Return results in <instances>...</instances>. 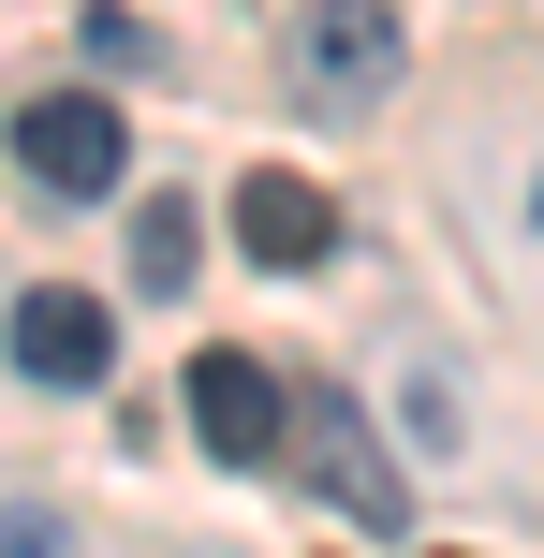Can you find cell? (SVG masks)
Masks as SVG:
<instances>
[{"mask_svg":"<svg viewBox=\"0 0 544 558\" xmlns=\"http://www.w3.org/2000/svg\"><path fill=\"white\" fill-rule=\"evenodd\" d=\"M398 15L383 0H310L294 15V104H324V118H368L383 88H398Z\"/></svg>","mask_w":544,"mask_h":558,"instance_id":"6da1fadb","label":"cell"},{"mask_svg":"<svg viewBox=\"0 0 544 558\" xmlns=\"http://www.w3.org/2000/svg\"><path fill=\"white\" fill-rule=\"evenodd\" d=\"M192 426H206V456L221 471H280V441H294V397H280V367L265 353H192Z\"/></svg>","mask_w":544,"mask_h":558,"instance_id":"7a4b0ae2","label":"cell"},{"mask_svg":"<svg viewBox=\"0 0 544 558\" xmlns=\"http://www.w3.org/2000/svg\"><path fill=\"white\" fill-rule=\"evenodd\" d=\"M88 59H104V74H147V29H133V15L104 0V15H88Z\"/></svg>","mask_w":544,"mask_h":558,"instance_id":"ba28073f","label":"cell"},{"mask_svg":"<svg viewBox=\"0 0 544 558\" xmlns=\"http://www.w3.org/2000/svg\"><path fill=\"white\" fill-rule=\"evenodd\" d=\"M235 235H251V265H265V279H294V265L339 251V192L265 162V177H235Z\"/></svg>","mask_w":544,"mask_h":558,"instance_id":"8992f818","label":"cell"},{"mask_svg":"<svg viewBox=\"0 0 544 558\" xmlns=\"http://www.w3.org/2000/svg\"><path fill=\"white\" fill-rule=\"evenodd\" d=\"M104 353H118L104 294H74V279L15 294V383H59V397H88V383H104Z\"/></svg>","mask_w":544,"mask_h":558,"instance_id":"5b68a950","label":"cell"},{"mask_svg":"<svg viewBox=\"0 0 544 558\" xmlns=\"http://www.w3.org/2000/svg\"><path fill=\"white\" fill-rule=\"evenodd\" d=\"M133 279H147V294H192V206H147V221H133Z\"/></svg>","mask_w":544,"mask_h":558,"instance_id":"52a82bcc","label":"cell"},{"mask_svg":"<svg viewBox=\"0 0 544 558\" xmlns=\"http://www.w3.org/2000/svg\"><path fill=\"white\" fill-rule=\"evenodd\" d=\"M0 558H74V530L59 514H0Z\"/></svg>","mask_w":544,"mask_h":558,"instance_id":"9c48e42d","label":"cell"},{"mask_svg":"<svg viewBox=\"0 0 544 558\" xmlns=\"http://www.w3.org/2000/svg\"><path fill=\"white\" fill-rule=\"evenodd\" d=\"M294 441H310V471H324V500H339L353 530H398V514H412V485H398V456L368 441V412H353L339 383H310V397H294Z\"/></svg>","mask_w":544,"mask_h":558,"instance_id":"3957f363","label":"cell"},{"mask_svg":"<svg viewBox=\"0 0 544 558\" xmlns=\"http://www.w3.org/2000/svg\"><path fill=\"white\" fill-rule=\"evenodd\" d=\"M15 162L29 177H45V192H118V104H104V88H29V104H15Z\"/></svg>","mask_w":544,"mask_h":558,"instance_id":"277c9868","label":"cell"}]
</instances>
